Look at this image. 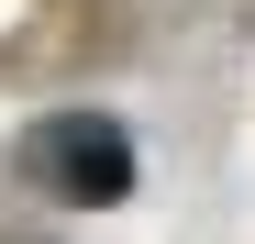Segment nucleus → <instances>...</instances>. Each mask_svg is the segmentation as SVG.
I'll return each mask as SVG.
<instances>
[{
  "mask_svg": "<svg viewBox=\"0 0 255 244\" xmlns=\"http://www.w3.org/2000/svg\"><path fill=\"white\" fill-rule=\"evenodd\" d=\"M33 178H45L56 200H89V211H111L122 189H133V144H122V122L100 111H56V122H33Z\"/></svg>",
  "mask_w": 255,
  "mask_h": 244,
  "instance_id": "f257e3e1",
  "label": "nucleus"
}]
</instances>
